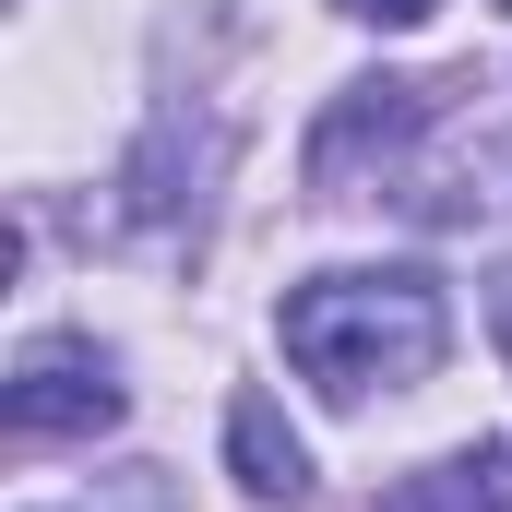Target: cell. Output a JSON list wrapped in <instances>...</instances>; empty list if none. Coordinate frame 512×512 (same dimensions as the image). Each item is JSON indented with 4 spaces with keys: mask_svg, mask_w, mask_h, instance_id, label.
I'll return each mask as SVG.
<instances>
[{
    "mask_svg": "<svg viewBox=\"0 0 512 512\" xmlns=\"http://www.w3.org/2000/svg\"><path fill=\"white\" fill-rule=\"evenodd\" d=\"M274 334L334 405H370V393H405L441 370L453 310H441L429 274H310V286H286Z\"/></svg>",
    "mask_w": 512,
    "mask_h": 512,
    "instance_id": "obj_1",
    "label": "cell"
},
{
    "mask_svg": "<svg viewBox=\"0 0 512 512\" xmlns=\"http://www.w3.org/2000/svg\"><path fill=\"white\" fill-rule=\"evenodd\" d=\"M120 358L108 346H84V334H48V346H24L12 358V382H0V417L24 429V441H96V429H120Z\"/></svg>",
    "mask_w": 512,
    "mask_h": 512,
    "instance_id": "obj_2",
    "label": "cell"
},
{
    "mask_svg": "<svg viewBox=\"0 0 512 512\" xmlns=\"http://www.w3.org/2000/svg\"><path fill=\"white\" fill-rule=\"evenodd\" d=\"M417 120H429V84H393V72L382 84H346V96L322 108V131H310V191L346 203V191H358V155H393Z\"/></svg>",
    "mask_w": 512,
    "mask_h": 512,
    "instance_id": "obj_3",
    "label": "cell"
},
{
    "mask_svg": "<svg viewBox=\"0 0 512 512\" xmlns=\"http://www.w3.org/2000/svg\"><path fill=\"white\" fill-rule=\"evenodd\" d=\"M227 477H239L251 501H310V441L286 429L274 393H239V405H227Z\"/></svg>",
    "mask_w": 512,
    "mask_h": 512,
    "instance_id": "obj_4",
    "label": "cell"
},
{
    "mask_svg": "<svg viewBox=\"0 0 512 512\" xmlns=\"http://www.w3.org/2000/svg\"><path fill=\"white\" fill-rule=\"evenodd\" d=\"M370 512H512V441H465V453L417 465L405 489H382Z\"/></svg>",
    "mask_w": 512,
    "mask_h": 512,
    "instance_id": "obj_5",
    "label": "cell"
},
{
    "mask_svg": "<svg viewBox=\"0 0 512 512\" xmlns=\"http://www.w3.org/2000/svg\"><path fill=\"white\" fill-rule=\"evenodd\" d=\"M334 12H358V24H393V36H405V24H429L441 0H334Z\"/></svg>",
    "mask_w": 512,
    "mask_h": 512,
    "instance_id": "obj_6",
    "label": "cell"
},
{
    "mask_svg": "<svg viewBox=\"0 0 512 512\" xmlns=\"http://www.w3.org/2000/svg\"><path fill=\"white\" fill-rule=\"evenodd\" d=\"M501 346H512V274H501Z\"/></svg>",
    "mask_w": 512,
    "mask_h": 512,
    "instance_id": "obj_7",
    "label": "cell"
},
{
    "mask_svg": "<svg viewBox=\"0 0 512 512\" xmlns=\"http://www.w3.org/2000/svg\"><path fill=\"white\" fill-rule=\"evenodd\" d=\"M501 12H512V0H501Z\"/></svg>",
    "mask_w": 512,
    "mask_h": 512,
    "instance_id": "obj_8",
    "label": "cell"
}]
</instances>
